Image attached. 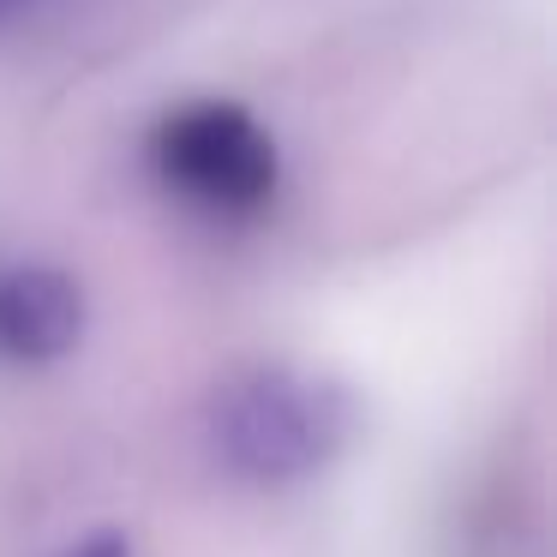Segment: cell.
Masks as SVG:
<instances>
[{
    "mask_svg": "<svg viewBox=\"0 0 557 557\" xmlns=\"http://www.w3.org/2000/svg\"><path fill=\"white\" fill-rule=\"evenodd\" d=\"M25 7H37V0H0V25H7V18H18Z\"/></svg>",
    "mask_w": 557,
    "mask_h": 557,
    "instance_id": "obj_5",
    "label": "cell"
},
{
    "mask_svg": "<svg viewBox=\"0 0 557 557\" xmlns=\"http://www.w3.org/2000/svg\"><path fill=\"white\" fill-rule=\"evenodd\" d=\"M73 557H133V545H126L121 533H97V540H85Z\"/></svg>",
    "mask_w": 557,
    "mask_h": 557,
    "instance_id": "obj_4",
    "label": "cell"
},
{
    "mask_svg": "<svg viewBox=\"0 0 557 557\" xmlns=\"http://www.w3.org/2000/svg\"><path fill=\"white\" fill-rule=\"evenodd\" d=\"M354 437L348 389L324 377L264 366L246 372L210 401V449L246 485H294L312 480Z\"/></svg>",
    "mask_w": 557,
    "mask_h": 557,
    "instance_id": "obj_1",
    "label": "cell"
},
{
    "mask_svg": "<svg viewBox=\"0 0 557 557\" xmlns=\"http://www.w3.org/2000/svg\"><path fill=\"white\" fill-rule=\"evenodd\" d=\"M85 330V294L61 270H7L0 276V354L7 360H61Z\"/></svg>",
    "mask_w": 557,
    "mask_h": 557,
    "instance_id": "obj_3",
    "label": "cell"
},
{
    "mask_svg": "<svg viewBox=\"0 0 557 557\" xmlns=\"http://www.w3.org/2000/svg\"><path fill=\"white\" fill-rule=\"evenodd\" d=\"M150 162L169 193L193 198L210 216H252L276 193V145L234 102L174 109L150 138Z\"/></svg>",
    "mask_w": 557,
    "mask_h": 557,
    "instance_id": "obj_2",
    "label": "cell"
}]
</instances>
